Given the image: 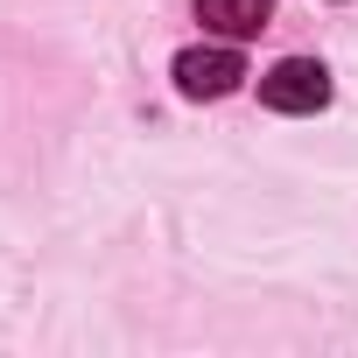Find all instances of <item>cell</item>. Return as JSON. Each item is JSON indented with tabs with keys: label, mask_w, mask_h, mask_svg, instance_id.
Wrapping results in <instances>:
<instances>
[{
	"label": "cell",
	"mask_w": 358,
	"mask_h": 358,
	"mask_svg": "<svg viewBox=\"0 0 358 358\" xmlns=\"http://www.w3.org/2000/svg\"><path fill=\"white\" fill-rule=\"evenodd\" d=\"M260 99L274 113H323L330 106V71L316 57H281L267 78H260Z\"/></svg>",
	"instance_id": "cell-1"
},
{
	"label": "cell",
	"mask_w": 358,
	"mask_h": 358,
	"mask_svg": "<svg viewBox=\"0 0 358 358\" xmlns=\"http://www.w3.org/2000/svg\"><path fill=\"white\" fill-rule=\"evenodd\" d=\"M239 78H253V71H246V57L232 43L176 57V92H183V99H225V92H239Z\"/></svg>",
	"instance_id": "cell-2"
},
{
	"label": "cell",
	"mask_w": 358,
	"mask_h": 358,
	"mask_svg": "<svg viewBox=\"0 0 358 358\" xmlns=\"http://www.w3.org/2000/svg\"><path fill=\"white\" fill-rule=\"evenodd\" d=\"M267 15H274V0H197V22H204L211 36H225V43L260 36V29H267Z\"/></svg>",
	"instance_id": "cell-3"
}]
</instances>
